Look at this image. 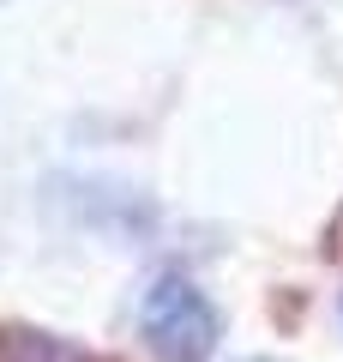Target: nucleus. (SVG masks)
Listing matches in <instances>:
<instances>
[{
	"label": "nucleus",
	"instance_id": "nucleus-1",
	"mask_svg": "<svg viewBox=\"0 0 343 362\" xmlns=\"http://www.w3.org/2000/svg\"><path fill=\"white\" fill-rule=\"evenodd\" d=\"M139 332L163 362H205L223 338V314L193 278L163 272L139 302Z\"/></svg>",
	"mask_w": 343,
	"mask_h": 362
},
{
	"label": "nucleus",
	"instance_id": "nucleus-2",
	"mask_svg": "<svg viewBox=\"0 0 343 362\" xmlns=\"http://www.w3.org/2000/svg\"><path fill=\"white\" fill-rule=\"evenodd\" d=\"M0 362H114V356H102L66 332H49V326L0 320Z\"/></svg>",
	"mask_w": 343,
	"mask_h": 362
},
{
	"label": "nucleus",
	"instance_id": "nucleus-3",
	"mask_svg": "<svg viewBox=\"0 0 343 362\" xmlns=\"http://www.w3.org/2000/svg\"><path fill=\"white\" fill-rule=\"evenodd\" d=\"M325 254H337V259H343V211L331 218V230H325Z\"/></svg>",
	"mask_w": 343,
	"mask_h": 362
},
{
	"label": "nucleus",
	"instance_id": "nucleus-4",
	"mask_svg": "<svg viewBox=\"0 0 343 362\" xmlns=\"http://www.w3.org/2000/svg\"><path fill=\"white\" fill-rule=\"evenodd\" d=\"M247 362H277V356H247Z\"/></svg>",
	"mask_w": 343,
	"mask_h": 362
}]
</instances>
